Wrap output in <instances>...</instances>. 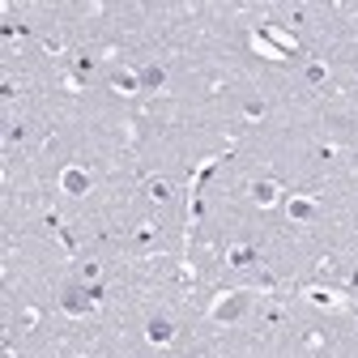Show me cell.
<instances>
[{"label":"cell","instance_id":"6da1fadb","mask_svg":"<svg viewBox=\"0 0 358 358\" xmlns=\"http://www.w3.org/2000/svg\"><path fill=\"white\" fill-rule=\"evenodd\" d=\"M252 303H256V290H248V286L222 290V294L209 303V320H213V324H239V320H248Z\"/></svg>","mask_w":358,"mask_h":358},{"label":"cell","instance_id":"7a4b0ae2","mask_svg":"<svg viewBox=\"0 0 358 358\" xmlns=\"http://www.w3.org/2000/svg\"><path fill=\"white\" fill-rule=\"evenodd\" d=\"M103 303V286H85V282H73L60 290V311L69 320H85L90 311Z\"/></svg>","mask_w":358,"mask_h":358},{"label":"cell","instance_id":"3957f363","mask_svg":"<svg viewBox=\"0 0 358 358\" xmlns=\"http://www.w3.org/2000/svg\"><path fill=\"white\" fill-rule=\"evenodd\" d=\"M90 188H94V175H90L81 162H69V166L60 171V192H64V196H85Z\"/></svg>","mask_w":358,"mask_h":358},{"label":"cell","instance_id":"277c9868","mask_svg":"<svg viewBox=\"0 0 358 358\" xmlns=\"http://www.w3.org/2000/svg\"><path fill=\"white\" fill-rule=\"evenodd\" d=\"M303 294H307L311 307H320V311H345V307H350L345 290H337V286H307Z\"/></svg>","mask_w":358,"mask_h":358},{"label":"cell","instance_id":"5b68a950","mask_svg":"<svg viewBox=\"0 0 358 358\" xmlns=\"http://www.w3.org/2000/svg\"><path fill=\"white\" fill-rule=\"evenodd\" d=\"M260 34H264V38H268V43H273V48H278V52H282V56H286V60H290V56H294V52H299V38H294V34H290V30H282V26H278V22H260Z\"/></svg>","mask_w":358,"mask_h":358},{"label":"cell","instance_id":"8992f818","mask_svg":"<svg viewBox=\"0 0 358 358\" xmlns=\"http://www.w3.org/2000/svg\"><path fill=\"white\" fill-rule=\"evenodd\" d=\"M286 213H290V222H311V217L320 213V201L307 196V192H294V196L286 201Z\"/></svg>","mask_w":358,"mask_h":358},{"label":"cell","instance_id":"52a82bcc","mask_svg":"<svg viewBox=\"0 0 358 358\" xmlns=\"http://www.w3.org/2000/svg\"><path fill=\"white\" fill-rule=\"evenodd\" d=\"M179 337V329H175V320H166V316H154L150 324H145V341L150 345H171Z\"/></svg>","mask_w":358,"mask_h":358},{"label":"cell","instance_id":"ba28073f","mask_svg":"<svg viewBox=\"0 0 358 358\" xmlns=\"http://www.w3.org/2000/svg\"><path fill=\"white\" fill-rule=\"evenodd\" d=\"M111 94H120V99L141 94V73H132V69H115V73H111Z\"/></svg>","mask_w":358,"mask_h":358},{"label":"cell","instance_id":"9c48e42d","mask_svg":"<svg viewBox=\"0 0 358 358\" xmlns=\"http://www.w3.org/2000/svg\"><path fill=\"white\" fill-rule=\"evenodd\" d=\"M252 201L260 209H273L282 201V184H278V179H256V184H252Z\"/></svg>","mask_w":358,"mask_h":358},{"label":"cell","instance_id":"30bf717a","mask_svg":"<svg viewBox=\"0 0 358 358\" xmlns=\"http://www.w3.org/2000/svg\"><path fill=\"white\" fill-rule=\"evenodd\" d=\"M227 260H231L235 268H248L252 260H260V252H256V243H231V248H227Z\"/></svg>","mask_w":358,"mask_h":358},{"label":"cell","instance_id":"8fae6325","mask_svg":"<svg viewBox=\"0 0 358 358\" xmlns=\"http://www.w3.org/2000/svg\"><path fill=\"white\" fill-rule=\"evenodd\" d=\"M162 85H166V69L162 64H145L141 69V90H145V94H158Z\"/></svg>","mask_w":358,"mask_h":358},{"label":"cell","instance_id":"7c38bea8","mask_svg":"<svg viewBox=\"0 0 358 358\" xmlns=\"http://www.w3.org/2000/svg\"><path fill=\"white\" fill-rule=\"evenodd\" d=\"M252 48H256V52H260L264 60H286V56H282V52L273 48V43H268V38L260 34V30H252Z\"/></svg>","mask_w":358,"mask_h":358},{"label":"cell","instance_id":"4fadbf2b","mask_svg":"<svg viewBox=\"0 0 358 358\" xmlns=\"http://www.w3.org/2000/svg\"><path fill=\"white\" fill-rule=\"evenodd\" d=\"M303 77H307V85H324V81H329V69H324L320 60H311V64L303 69Z\"/></svg>","mask_w":358,"mask_h":358},{"label":"cell","instance_id":"5bb4252c","mask_svg":"<svg viewBox=\"0 0 358 358\" xmlns=\"http://www.w3.org/2000/svg\"><path fill=\"white\" fill-rule=\"evenodd\" d=\"M150 201H171V179H154V184H150Z\"/></svg>","mask_w":358,"mask_h":358},{"label":"cell","instance_id":"9a60e30c","mask_svg":"<svg viewBox=\"0 0 358 358\" xmlns=\"http://www.w3.org/2000/svg\"><path fill=\"white\" fill-rule=\"evenodd\" d=\"M264 115H268V107H264V103H256V99L243 107V120H264Z\"/></svg>","mask_w":358,"mask_h":358},{"label":"cell","instance_id":"2e32d148","mask_svg":"<svg viewBox=\"0 0 358 358\" xmlns=\"http://www.w3.org/2000/svg\"><path fill=\"white\" fill-rule=\"evenodd\" d=\"M64 90H69V94H81V77L69 73V77H64Z\"/></svg>","mask_w":358,"mask_h":358}]
</instances>
